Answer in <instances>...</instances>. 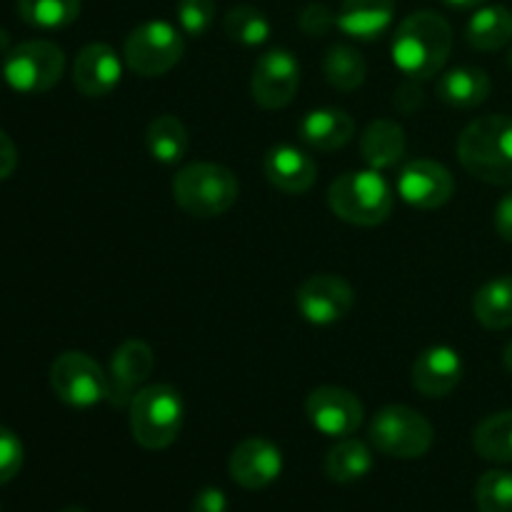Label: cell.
<instances>
[{"label": "cell", "instance_id": "cell-1", "mask_svg": "<svg viewBox=\"0 0 512 512\" xmlns=\"http://www.w3.org/2000/svg\"><path fill=\"white\" fill-rule=\"evenodd\" d=\"M453 50V28L435 10H418L400 20L390 55L400 73L413 80H428L443 73Z\"/></svg>", "mask_w": 512, "mask_h": 512}, {"label": "cell", "instance_id": "cell-2", "mask_svg": "<svg viewBox=\"0 0 512 512\" xmlns=\"http://www.w3.org/2000/svg\"><path fill=\"white\" fill-rule=\"evenodd\" d=\"M458 158L473 178L490 185H512V118L483 115L458 138Z\"/></svg>", "mask_w": 512, "mask_h": 512}, {"label": "cell", "instance_id": "cell-3", "mask_svg": "<svg viewBox=\"0 0 512 512\" xmlns=\"http://www.w3.org/2000/svg\"><path fill=\"white\" fill-rule=\"evenodd\" d=\"M393 190L380 170H348L328 188V205L340 220L360 228H375L393 213Z\"/></svg>", "mask_w": 512, "mask_h": 512}, {"label": "cell", "instance_id": "cell-4", "mask_svg": "<svg viewBox=\"0 0 512 512\" xmlns=\"http://www.w3.org/2000/svg\"><path fill=\"white\" fill-rule=\"evenodd\" d=\"M240 195V183L225 165L190 163L173 178V198L193 218H218Z\"/></svg>", "mask_w": 512, "mask_h": 512}, {"label": "cell", "instance_id": "cell-5", "mask_svg": "<svg viewBox=\"0 0 512 512\" xmlns=\"http://www.w3.org/2000/svg\"><path fill=\"white\" fill-rule=\"evenodd\" d=\"M130 433L145 450H165L183 428V398L173 385H145L128 405Z\"/></svg>", "mask_w": 512, "mask_h": 512}, {"label": "cell", "instance_id": "cell-6", "mask_svg": "<svg viewBox=\"0 0 512 512\" xmlns=\"http://www.w3.org/2000/svg\"><path fill=\"white\" fill-rule=\"evenodd\" d=\"M433 440V425L408 405H388L370 420V443L388 458H423Z\"/></svg>", "mask_w": 512, "mask_h": 512}, {"label": "cell", "instance_id": "cell-7", "mask_svg": "<svg viewBox=\"0 0 512 512\" xmlns=\"http://www.w3.org/2000/svg\"><path fill=\"white\" fill-rule=\"evenodd\" d=\"M185 53V40L175 25L165 20H148L130 30L123 45L128 68L140 78H158L173 70Z\"/></svg>", "mask_w": 512, "mask_h": 512}, {"label": "cell", "instance_id": "cell-8", "mask_svg": "<svg viewBox=\"0 0 512 512\" xmlns=\"http://www.w3.org/2000/svg\"><path fill=\"white\" fill-rule=\"evenodd\" d=\"M65 73V53L50 40H25L5 53L3 78L18 93L35 95L55 88Z\"/></svg>", "mask_w": 512, "mask_h": 512}, {"label": "cell", "instance_id": "cell-9", "mask_svg": "<svg viewBox=\"0 0 512 512\" xmlns=\"http://www.w3.org/2000/svg\"><path fill=\"white\" fill-rule=\"evenodd\" d=\"M50 385L70 408H93L108 400V373L90 355L68 350L50 365Z\"/></svg>", "mask_w": 512, "mask_h": 512}, {"label": "cell", "instance_id": "cell-10", "mask_svg": "<svg viewBox=\"0 0 512 512\" xmlns=\"http://www.w3.org/2000/svg\"><path fill=\"white\" fill-rule=\"evenodd\" d=\"M300 88V63L290 50H265L253 68L250 93L265 110L288 108Z\"/></svg>", "mask_w": 512, "mask_h": 512}, {"label": "cell", "instance_id": "cell-11", "mask_svg": "<svg viewBox=\"0 0 512 512\" xmlns=\"http://www.w3.org/2000/svg\"><path fill=\"white\" fill-rule=\"evenodd\" d=\"M295 305L310 325H333L353 310L355 293L340 275H310L295 290Z\"/></svg>", "mask_w": 512, "mask_h": 512}, {"label": "cell", "instance_id": "cell-12", "mask_svg": "<svg viewBox=\"0 0 512 512\" xmlns=\"http://www.w3.org/2000/svg\"><path fill=\"white\" fill-rule=\"evenodd\" d=\"M305 415L318 433L340 440L350 438L363 425L365 410L350 390L320 385L305 400Z\"/></svg>", "mask_w": 512, "mask_h": 512}, {"label": "cell", "instance_id": "cell-13", "mask_svg": "<svg viewBox=\"0 0 512 512\" xmlns=\"http://www.w3.org/2000/svg\"><path fill=\"white\" fill-rule=\"evenodd\" d=\"M455 193V178L443 163L415 158L400 168L398 195L418 210L443 208Z\"/></svg>", "mask_w": 512, "mask_h": 512}, {"label": "cell", "instance_id": "cell-14", "mask_svg": "<svg viewBox=\"0 0 512 512\" xmlns=\"http://www.w3.org/2000/svg\"><path fill=\"white\" fill-rule=\"evenodd\" d=\"M155 368L153 348L143 340H125L110 358L108 403L113 408H128L145 380Z\"/></svg>", "mask_w": 512, "mask_h": 512}, {"label": "cell", "instance_id": "cell-15", "mask_svg": "<svg viewBox=\"0 0 512 512\" xmlns=\"http://www.w3.org/2000/svg\"><path fill=\"white\" fill-rule=\"evenodd\" d=\"M230 478L245 490H263L283 473V453L265 438H248L230 455Z\"/></svg>", "mask_w": 512, "mask_h": 512}, {"label": "cell", "instance_id": "cell-16", "mask_svg": "<svg viewBox=\"0 0 512 512\" xmlns=\"http://www.w3.org/2000/svg\"><path fill=\"white\" fill-rule=\"evenodd\" d=\"M123 80V63L108 43H90L75 55L73 85L85 98H105Z\"/></svg>", "mask_w": 512, "mask_h": 512}, {"label": "cell", "instance_id": "cell-17", "mask_svg": "<svg viewBox=\"0 0 512 512\" xmlns=\"http://www.w3.org/2000/svg\"><path fill=\"white\" fill-rule=\"evenodd\" d=\"M463 380V360L448 345L423 350L413 363V388L425 398H445Z\"/></svg>", "mask_w": 512, "mask_h": 512}, {"label": "cell", "instance_id": "cell-18", "mask_svg": "<svg viewBox=\"0 0 512 512\" xmlns=\"http://www.w3.org/2000/svg\"><path fill=\"white\" fill-rule=\"evenodd\" d=\"M263 170L270 185L288 195L308 193L313 188L315 178H318V165H315L313 155L288 143L273 145L265 153Z\"/></svg>", "mask_w": 512, "mask_h": 512}, {"label": "cell", "instance_id": "cell-19", "mask_svg": "<svg viewBox=\"0 0 512 512\" xmlns=\"http://www.w3.org/2000/svg\"><path fill=\"white\" fill-rule=\"evenodd\" d=\"M300 140L318 153H333L355 138V120L340 108H318L300 120Z\"/></svg>", "mask_w": 512, "mask_h": 512}, {"label": "cell", "instance_id": "cell-20", "mask_svg": "<svg viewBox=\"0 0 512 512\" xmlns=\"http://www.w3.org/2000/svg\"><path fill=\"white\" fill-rule=\"evenodd\" d=\"M395 18V0H343L335 23L345 35L375 40L390 28Z\"/></svg>", "mask_w": 512, "mask_h": 512}, {"label": "cell", "instance_id": "cell-21", "mask_svg": "<svg viewBox=\"0 0 512 512\" xmlns=\"http://www.w3.org/2000/svg\"><path fill=\"white\" fill-rule=\"evenodd\" d=\"M405 140L403 125L390 118H378L363 130L360 135V155L373 170L395 168L405 158Z\"/></svg>", "mask_w": 512, "mask_h": 512}, {"label": "cell", "instance_id": "cell-22", "mask_svg": "<svg viewBox=\"0 0 512 512\" xmlns=\"http://www.w3.org/2000/svg\"><path fill=\"white\" fill-rule=\"evenodd\" d=\"M490 75L475 65H460V68L445 70L438 78V98L445 105L458 110H473L490 98Z\"/></svg>", "mask_w": 512, "mask_h": 512}, {"label": "cell", "instance_id": "cell-23", "mask_svg": "<svg viewBox=\"0 0 512 512\" xmlns=\"http://www.w3.org/2000/svg\"><path fill=\"white\" fill-rule=\"evenodd\" d=\"M465 40L470 48L493 53L512 40V10L505 5H483L470 15L465 25Z\"/></svg>", "mask_w": 512, "mask_h": 512}, {"label": "cell", "instance_id": "cell-24", "mask_svg": "<svg viewBox=\"0 0 512 512\" xmlns=\"http://www.w3.org/2000/svg\"><path fill=\"white\" fill-rule=\"evenodd\" d=\"M473 315L488 330L512 328V275H498L473 295Z\"/></svg>", "mask_w": 512, "mask_h": 512}, {"label": "cell", "instance_id": "cell-25", "mask_svg": "<svg viewBox=\"0 0 512 512\" xmlns=\"http://www.w3.org/2000/svg\"><path fill=\"white\" fill-rule=\"evenodd\" d=\"M373 470V453L363 440L340 438L325 455V475L333 483L350 485Z\"/></svg>", "mask_w": 512, "mask_h": 512}, {"label": "cell", "instance_id": "cell-26", "mask_svg": "<svg viewBox=\"0 0 512 512\" xmlns=\"http://www.w3.org/2000/svg\"><path fill=\"white\" fill-rule=\"evenodd\" d=\"M145 145H148L153 160L163 165H175L188 153L190 135L183 120H178L175 115H158L150 120L148 130H145Z\"/></svg>", "mask_w": 512, "mask_h": 512}, {"label": "cell", "instance_id": "cell-27", "mask_svg": "<svg viewBox=\"0 0 512 512\" xmlns=\"http://www.w3.org/2000/svg\"><path fill=\"white\" fill-rule=\"evenodd\" d=\"M473 448L490 463H512V408L488 415L475 428Z\"/></svg>", "mask_w": 512, "mask_h": 512}, {"label": "cell", "instance_id": "cell-28", "mask_svg": "<svg viewBox=\"0 0 512 512\" xmlns=\"http://www.w3.org/2000/svg\"><path fill=\"white\" fill-rule=\"evenodd\" d=\"M323 75L335 90L353 93V90H358L360 85L365 83L368 63H365V58L358 53V50L340 43V45H333V48L325 53Z\"/></svg>", "mask_w": 512, "mask_h": 512}, {"label": "cell", "instance_id": "cell-29", "mask_svg": "<svg viewBox=\"0 0 512 512\" xmlns=\"http://www.w3.org/2000/svg\"><path fill=\"white\" fill-rule=\"evenodd\" d=\"M18 15L30 28L60 30L78 20L80 0H18Z\"/></svg>", "mask_w": 512, "mask_h": 512}, {"label": "cell", "instance_id": "cell-30", "mask_svg": "<svg viewBox=\"0 0 512 512\" xmlns=\"http://www.w3.org/2000/svg\"><path fill=\"white\" fill-rule=\"evenodd\" d=\"M223 30L233 43L245 45V48H255L263 45L270 38V23L265 18L263 10L253 8V5H235L225 13Z\"/></svg>", "mask_w": 512, "mask_h": 512}, {"label": "cell", "instance_id": "cell-31", "mask_svg": "<svg viewBox=\"0 0 512 512\" xmlns=\"http://www.w3.org/2000/svg\"><path fill=\"white\" fill-rule=\"evenodd\" d=\"M475 503L480 512H512V473L488 470L475 485Z\"/></svg>", "mask_w": 512, "mask_h": 512}, {"label": "cell", "instance_id": "cell-32", "mask_svg": "<svg viewBox=\"0 0 512 512\" xmlns=\"http://www.w3.org/2000/svg\"><path fill=\"white\" fill-rule=\"evenodd\" d=\"M178 23L180 30L190 38H200L208 33L218 15V3L215 0H178Z\"/></svg>", "mask_w": 512, "mask_h": 512}, {"label": "cell", "instance_id": "cell-33", "mask_svg": "<svg viewBox=\"0 0 512 512\" xmlns=\"http://www.w3.org/2000/svg\"><path fill=\"white\" fill-rule=\"evenodd\" d=\"M23 443H20L18 435L13 430H8L5 425H0V485L10 483L15 475L23 468Z\"/></svg>", "mask_w": 512, "mask_h": 512}, {"label": "cell", "instance_id": "cell-34", "mask_svg": "<svg viewBox=\"0 0 512 512\" xmlns=\"http://www.w3.org/2000/svg\"><path fill=\"white\" fill-rule=\"evenodd\" d=\"M298 25L308 38H323L333 30L335 23V13L328 8L325 3H308L303 10L298 13Z\"/></svg>", "mask_w": 512, "mask_h": 512}, {"label": "cell", "instance_id": "cell-35", "mask_svg": "<svg viewBox=\"0 0 512 512\" xmlns=\"http://www.w3.org/2000/svg\"><path fill=\"white\" fill-rule=\"evenodd\" d=\"M423 103H425V93L413 78H408L405 83H400L398 90H395V95H393V105L405 115H413L415 110L423 108Z\"/></svg>", "mask_w": 512, "mask_h": 512}, {"label": "cell", "instance_id": "cell-36", "mask_svg": "<svg viewBox=\"0 0 512 512\" xmlns=\"http://www.w3.org/2000/svg\"><path fill=\"white\" fill-rule=\"evenodd\" d=\"M193 512H228V498L218 488H203L195 495Z\"/></svg>", "mask_w": 512, "mask_h": 512}, {"label": "cell", "instance_id": "cell-37", "mask_svg": "<svg viewBox=\"0 0 512 512\" xmlns=\"http://www.w3.org/2000/svg\"><path fill=\"white\" fill-rule=\"evenodd\" d=\"M18 168V148L5 130H0V180L10 178Z\"/></svg>", "mask_w": 512, "mask_h": 512}, {"label": "cell", "instance_id": "cell-38", "mask_svg": "<svg viewBox=\"0 0 512 512\" xmlns=\"http://www.w3.org/2000/svg\"><path fill=\"white\" fill-rule=\"evenodd\" d=\"M495 230L505 243H512V190L500 198L498 208H495Z\"/></svg>", "mask_w": 512, "mask_h": 512}, {"label": "cell", "instance_id": "cell-39", "mask_svg": "<svg viewBox=\"0 0 512 512\" xmlns=\"http://www.w3.org/2000/svg\"><path fill=\"white\" fill-rule=\"evenodd\" d=\"M443 3H448L450 8H455V10H478V8H483L488 0H443Z\"/></svg>", "mask_w": 512, "mask_h": 512}, {"label": "cell", "instance_id": "cell-40", "mask_svg": "<svg viewBox=\"0 0 512 512\" xmlns=\"http://www.w3.org/2000/svg\"><path fill=\"white\" fill-rule=\"evenodd\" d=\"M503 365H505V370L512 375V340L503 348Z\"/></svg>", "mask_w": 512, "mask_h": 512}, {"label": "cell", "instance_id": "cell-41", "mask_svg": "<svg viewBox=\"0 0 512 512\" xmlns=\"http://www.w3.org/2000/svg\"><path fill=\"white\" fill-rule=\"evenodd\" d=\"M8 45H10L8 33H5V30H0V53H5V50H8Z\"/></svg>", "mask_w": 512, "mask_h": 512}, {"label": "cell", "instance_id": "cell-42", "mask_svg": "<svg viewBox=\"0 0 512 512\" xmlns=\"http://www.w3.org/2000/svg\"><path fill=\"white\" fill-rule=\"evenodd\" d=\"M60 512H85L83 508H75V505H73V508H65V510H60Z\"/></svg>", "mask_w": 512, "mask_h": 512}, {"label": "cell", "instance_id": "cell-43", "mask_svg": "<svg viewBox=\"0 0 512 512\" xmlns=\"http://www.w3.org/2000/svg\"><path fill=\"white\" fill-rule=\"evenodd\" d=\"M508 65H510V70H512V48H510V53H508Z\"/></svg>", "mask_w": 512, "mask_h": 512}, {"label": "cell", "instance_id": "cell-44", "mask_svg": "<svg viewBox=\"0 0 512 512\" xmlns=\"http://www.w3.org/2000/svg\"><path fill=\"white\" fill-rule=\"evenodd\" d=\"M0 512H3V510H0Z\"/></svg>", "mask_w": 512, "mask_h": 512}]
</instances>
